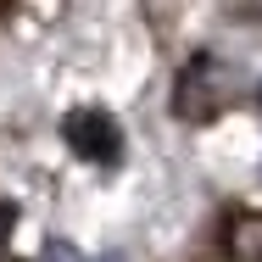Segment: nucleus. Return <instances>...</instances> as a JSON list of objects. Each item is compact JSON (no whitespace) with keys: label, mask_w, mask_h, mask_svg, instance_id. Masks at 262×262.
<instances>
[{"label":"nucleus","mask_w":262,"mask_h":262,"mask_svg":"<svg viewBox=\"0 0 262 262\" xmlns=\"http://www.w3.org/2000/svg\"><path fill=\"white\" fill-rule=\"evenodd\" d=\"M11 229H17V207H11V201H0V251H6Z\"/></svg>","instance_id":"nucleus-2"},{"label":"nucleus","mask_w":262,"mask_h":262,"mask_svg":"<svg viewBox=\"0 0 262 262\" xmlns=\"http://www.w3.org/2000/svg\"><path fill=\"white\" fill-rule=\"evenodd\" d=\"M67 145L84 162H117V151H123L117 123H112L106 112H73V117H67Z\"/></svg>","instance_id":"nucleus-1"}]
</instances>
